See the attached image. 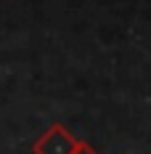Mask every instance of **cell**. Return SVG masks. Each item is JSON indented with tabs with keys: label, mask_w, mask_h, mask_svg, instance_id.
<instances>
[{
	"label": "cell",
	"mask_w": 151,
	"mask_h": 154,
	"mask_svg": "<svg viewBox=\"0 0 151 154\" xmlns=\"http://www.w3.org/2000/svg\"><path fill=\"white\" fill-rule=\"evenodd\" d=\"M74 141L77 138L61 122H53L40 138L32 143V154H72Z\"/></svg>",
	"instance_id": "6da1fadb"
},
{
	"label": "cell",
	"mask_w": 151,
	"mask_h": 154,
	"mask_svg": "<svg viewBox=\"0 0 151 154\" xmlns=\"http://www.w3.org/2000/svg\"><path fill=\"white\" fill-rule=\"evenodd\" d=\"M72 154H95V149H93L88 141H74V146H72Z\"/></svg>",
	"instance_id": "7a4b0ae2"
}]
</instances>
